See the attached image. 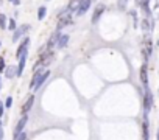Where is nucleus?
Listing matches in <instances>:
<instances>
[{
  "label": "nucleus",
  "instance_id": "nucleus-1",
  "mask_svg": "<svg viewBox=\"0 0 159 140\" xmlns=\"http://www.w3.org/2000/svg\"><path fill=\"white\" fill-rule=\"evenodd\" d=\"M50 76V70L48 69H42V70H38V72H34V76H33V80H31V89H39L41 86H42V83Z\"/></svg>",
  "mask_w": 159,
  "mask_h": 140
},
{
  "label": "nucleus",
  "instance_id": "nucleus-2",
  "mask_svg": "<svg viewBox=\"0 0 159 140\" xmlns=\"http://www.w3.org/2000/svg\"><path fill=\"white\" fill-rule=\"evenodd\" d=\"M147 11H148V14H151V17L155 20L159 19V0H148Z\"/></svg>",
  "mask_w": 159,
  "mask_h": 140
},
{
  "label": "nucleus",
  "instance_id": "nucleus-3",
  "mask_svg": "<svg viewBox=\"0 0 159 140\" xmlns=\"http://www.w3.org/2000/svg\"><path fill=\"white\" fill-rule=\"evenodd\" d=\"M70 11H69L67 8H66V11H63L59 14V22H58V30H61V28H64L66 25H69L72 22V17H70Z\"/></svg>",
  "mask_w": 159,
  "mask_h": 140
},
{
  "label": "nucleus",
  "instance_id": "nucleus-4",
  "mask_svg": "<svg viewBox=\"0 0 159 140\" xmlns=\"http://www.w3.org/2000/svg\"><path fill=\"white\" fill-rule=\"evenodd\" d=\"M27 120H28V118H27L25 115L20 118L19 120V123L16 125V129H14V139H17L20 134H22V131H24V128H25V125H27Z\"/></svg>",
  "mask_w": 159,
  "mask_h": 140
},
{
  "label": "nucleus",
  "instance_id": "nucleus-5",
  "mask_svg": "<svg viewBox=\"0 0 159 140\" xmlns=\"http://www.w3.org/2000/svg\"><path fill=\"white\" fill-rule=\"evenodd\" d=\"M151 92L150 89L147 87V90H145V97H143V108H145V112H148L151 109V103H153V100H151Z\"/></svg>",
  "mask_w": 159,
  "mask_h": 140
},
{
  "label": "nucleus",
  "instance_id": "nucleus-6",
  "mask_svg": "<svg viewBox=\"0 0 159 140\" xmlns=\"http://www.w3.org/2000/svg\"><path fill=\"white\" fill-rule=\"evenodd\" d=\"M28 30H30V25H22V27H19L17 30H16V33H14V36H13V41H17L19 38H22Z\"/></svg>",
  "mask_w": 159,
  "mask_h": 140
},
{
  "label": "nucleus",
  "instance_id": "nucleus-7",
  "mask_svg": "<svg viewBox=\"0 0 159 140\" xmlns=\"http://www.w3.org/2000/svg\"><path fill=\"white\" fill-rule=\"evenodd\" d=\"M28 44H30V39H25L22 44H20V47H19V50H17V58L20 59L22 56L27 53V47H28Z\"/></svg>",
  "mask_w": 159,
  "mask_h": 140
},
{
  "label": "nucleus",
  "instance_id": "nucleus-8",
  "mask_svg": "<svg viewBox=\"0 0 159 140\" xmlns=\"http://www.w3.org/2000/svg\"><path fill=\"white\" fill-rule=\"evenodd\" d=\"M33 101H34V97H33V95H30L28 98H27V101L24 103V106H22V114H27V112H28V111L31 109Z\"/></svg>",
  "mask_w": 159,
  "mask_h": 140
},
{
  "label": "nucleus",
  "instance_id": "nucleus-9",
  "mask_svg": "<svg viewBox=\"0 0 159 140\" xmlns=\"http://www.w3.org/2000/svg\"><path fill=\"white\" fill-rule=\"evenodd\" d=\"M103 11H105V6H103V5H98V6L95 8V11H94V16H92V22H94V24H95L97 20L100 19V16L103 14Z\"/></svg>",
  "mask_w": 159,
  "mask_h": 140
},
{
  "label": "nucleus",
  "instance_id": "nucleus-10",
  "mask_svg": "<svg viewBox=\"0 0 159 140\" xmlns=\"http://www.w3.org/2000/svg\"><path fill=\"white\" fill-rule=\"evenodd\" d=\"M89 6H91V2H87V0H81V5H80V10L77 11L78 16H83L87 10H89Z\"/></svg>",
  "mask_w": 159,
  "mask_h": 140
},
{
  "label": "nucleus",
  "instance_id": "nucleus-11",
  "mask_svg": "<svg viewBox=\"0 0 159 140\" xmlns=\"http://www.w3.org/2000/svg\"><path fill=\"white\" fill-rule=\"evenodd\" d=\"M80 5H81V2H80V0H72V2L69 3L67 10L70 11V13H77V11L80 10Z\"/></svg>",
  "mask_w": 159,
  "mask_h": 140
},
{
  "label": "nucleus",
  "instance_id": "nucleus-12",
  "mask_svg": "<svg viewBox=\"0 0 159 140\" xmlns=\"http://www.w3.org/2000/svg\"><path fill=\"white\" fill-rule=\"evenodd\" d=\"M141 80H142V84L145 87L148 86V78H147V66H142L141 69Z\"/></svg>",
  "mask_w": 159,
  "mask_h": 140
},
{
  "label": "nucleus",
  "instance_id": "nucleus-13",
  "mask_svg": "<svg viewBox=\"0 0 159 140\" xmlns=\"http://www.w3.org/2000/svg\"><path fill=\"white\" fill-rule=\"evenodd\" d=\"M25 56L27 55H24L22 58L19 59V66L16 67L17 70H16V75H22V72H24V67H25Z\"/></svg>",
  "mask_w": 159,
  "mask_h": 140
},
{
  "label": "nucleus",
  "instance_id": "nucleus-14",
  "mask_svg": "<svg viewBox=\"0 0 159 140\" xmlns=\"http://www.w3.org/2000/svg\"><path fill=\"white\" fill-rule=\"evenodd\" d=\"M143 55H145V58H147V59H148V56L151 55V42L150 41L143 42Z\"/></svg>",
  "mask_w": 159,
  "mask_h": 140
},
{
  "label": "nucleus",
  "instance_id": "nucleus-15",
  "mask_svg": "<svg viewBox=\"0 0 159 140\" xmlns=\"http://www.w3.org/2000/svg\"><path fill=\"white\" fill-rule=\"evenodd\" d=\"M67 42H69V36L67 34H64V36H59L58 38V47L59 48H64L67 45Z\"/></svg>",
  "mask_w": 159,
  "mask_h": 140
},
{
  "label": "nucleus",
  "instance_id": "nucleus-16",
  "mask_svg": "<svg viewBox=\"0 0 159 140\" xmlns=\"http://www.w3.org/2000/svg\"><path fill=\"white\" fill-rule=\"evenodd\" d=\"M16 70H17V69H16V67H13V66L6 69V72H5V73H6V78H13V76L16 75Z\"/></svg>",
  "mask_w": 159,
  "mask_h": 140
},
{
  "label": "nucleus",
  "instance_id": "nucleus-17",
  "mask_svg": "<svg viewBox=\"0 0 159 140\" xmlns=\"http://www.w3.org/2000/svg\"><path fill=\"white\" fill-rule=\"evenodd\" d=\"M0 28H6V17L0 14Z\"/></svg>",
  "mask_w": 159,
  "mask_h": 140
},
{
  "label": "nucleus",
  "instance_id": "nucleus-18",
  "mask_svg": "<svg viewBox=\"0 0 159 140\" xmlns=\"http://www.w3.org/2000/svg\"><path fill=\"white\" fill-rule=\"evenodd\" d=\"M44 16H45V6H41V8H39V14H38V17H39L41 20H42V19H44Z\"/></svg>",
  "mask_w": 159,
  "mask_h": 140
},
{
  "label": "nucleus",
  "instance_id": "nucleus-19",
  "mask_svg": "<svg viewBox=\"0 0 159 140\" xmlns=\"http://www.w3.org/2000/svg\"><path fill=\"white\" fill-rule=\"evenodd\" d=\"M143 140H148V126H147V123H143Z\"/></svg>",
  "mask_w": 159,
  "mask_h": 140
},
{
  "label": "nucleus",
  "instance_id": "nucleus-20",
  "mask_svg": "<svg viewBox=\"0 0 159 140\" xmlns=\"http://www.w3.org/2000/svg\"><path fill=\"white\" fill-rule=\"evenodd\" d=\"M136 3L141 5L142 8H145V6H147V3H148V0H136Z\"/></svg>",
  "mask_w": 159,
  "mask_h": 140
},
{
  "label": "nucleus",
  "instance_id": "nucleus-21",
  "mask_svg": "<svg viewBox=\"0 0 159 140\" xmlns=\"http://www.w3.org/2000/svg\"><path fill=\"white\" fill-rule=\"evenodd\" d=\"M11 104H13V98L8 97V98H6V101H5V106L6 108H11Z\"/></svg>",
  "mask_w": 159,
  "mask_h": 140
},
{
  "label": "nucleus",
  "instance_id": "nucleus-22",
  "mask_svg": "<svg viewBox=\"0 0 159 140\" xmlns=\"http://www.w3.org/2000/svg\"><path fill=\"white\" fill-rule=\"evenodd\" d=\"M8 28H10V30H16V22H14V20H10V24H8Z\"/></svg>",
  "mask_w": 159,
  "mask_h": 140
},
{
  "label": "nucleus",
  "instance_id": "nucleus-23",
  "mask_svg": "<svg viewBox=\"0 0 159 140\" xmlns=\"http://www.w3.org/2000/svg\"><path fill=\"white\" fill-rule=\"evenodd\" d=\"M3 69H5V59L0 58V72H3Z\"/></svg>",
  "mask_w": 159,
  "mask_h": 140
},
{
  "label": "nucleus",
  "instance_id": "nucleus-24",
  "mask_svg": "<svg viewBox=\"0 0 159 140\" xmlns=\"http://www.w3.org/2000/svg\"><path fill=\"white\" fill-rule=\"evenodd\" d=\"M16 140H27V134H25V132H22V134H20Z\"/></svg>",
  "mask_w": 159,
  "mask_h": 140
},
{
  "label": "nucleus",
  "instance_id": "nucleus-25",
  "mask_svg": "<svg viewBox=\"0 0 159 140\" xmlns=\"http://www.w3.org/2000/svg\"><path fill=\"white\" fill-rule=\"evenodd\" d=\"M2 114H3V104L0 103V117H2Z\"/></svg>",
  "mask_w": 159,
  "mask_h": 140
},
{
  "label": "nucleus",
  "instance_id": "nucleus-26",
  "mask_svg": "<svg viewBox=\"0 0 159 140\" xmlns=\"http://www.w3.org/2000/svg\"><path fill=\"white\" fill-rule=\"evenodd\" d=\"M2 139H3V131L0 129V140H2Z\"/></svg>",
  "mask_w": 159,
  "mask_h": 140
},
{
  "label": "nucleus",
  "instance_id": "nucleus-27",
  "mask_svg": "<svg viewBox=\"0 0 159 140\" xmlns=\"http://www.w3.org/2000/svg\"><path fill=\"white\" fill-rule=\"evenodd\" d=\"M158 140H159V132H158Z\"/></svg>",
  "mask_w": 159,
  "mask_h": 140
},
{
  "label": "nucleus",
  "instance_id": "nucleus-28",
  "mask_svg": "<svg viewBox=\"0 0 159 140\" xmlns=\"http://www.w3.org/2000/svg\"><path fill=\"white\" fill-rule=\"evenodd\" d=\"M87 2H94V0H87Z\"/></svg>",
  "mask_w": 159,
  "mask_h": 140
},
{
  "label": "nucleus",
  "instance_id": "nucleus-29",
  "mask_svg": "<svg viewBox=\"0 0 159 140\" xmlns=\"http://www.w3.org/2000/svg\"><path fill=\"white\" fill-rule=\"evenodd\" d=\"M158 45H159V41H158Z\"/></svg>",
  "mask_w": 159,
  "mask_h": 140
},
{
  "label": "nucleus",
  "instance_id": "nucleus-30",
  "mask_svg": "<svg viewBox=\"0 0 159 140\" xmlns=\"http://www.w3.org/2000/svg\"><path fill=\"white\" fill-rule=\"evenodd\" d=\"M0 87H2V84H0Z\"/></svg>",
  "mask_w": 159,
  "mask_h": 140
},
{
  "label": "nucleus",
  "instance_id": "nucleus-31",
  "mask_svg": "<svg viewBox=\"0 0 159 140\" xmlns=\"http://www.w3.org/2000/svg\"><path fill=\"white\" fill-rule=\"evenodd\" d=\"M10 2H11V0H10ZM14 2H16V0H14Z\"/></svg>",
  "mask_w": 159,
  "mask_h": 140
}]
</instances>
